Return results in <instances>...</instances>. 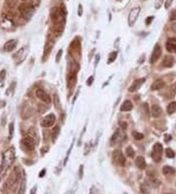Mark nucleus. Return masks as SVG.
Wrapping results in <instances>:
<instances>
[{
    "label": "nucleus",
    "instance_id": "1",
    "mask_svg": "<svg viewBox=\"0 0 176 194\" xmlns=\"http://www.w3.org/2000/svg\"><path fill=\"white\" fill-rule=\"evenodd\" d=\"M15 160V148L10 147L2 154V163L0 166V178H2L3 175L7 172L8 169L13 165Z\"/></svg>",
    "mask_w": 176,
    "mask_h": 194
},
{
    "label": "nucleus",
    "instance_id": "2",
    "mask_svg": "<svg viewBox=\"0 0 176 194\" xmlns=\"http://www.w3.org/2000/svg\"><path fill=\"white\" fill-rule=\"evenodd\" d=\"M20 179H21V172L19 168L17 167L14 170V172L10 175L8 179L6 180L4 188H6V189H8V190H14L18 184V182L20 181Z\"/></svg>",
    "mask_w": 176,
    "mask_h": 194
},
{
    "label": "nucleus",
    "instance_id": "3",
    "mask_svg": "<svg viewBox=\"0 0 176 194\" xmlns=\"http://www.w3.org/2000/svg\"><path fill=\"white\" fill-rule=\"evenodd\" d=\"M65 16H66V12L62 11L61 8L55 7L51 10V18L52 21L56 24L57 27H64L65 24Z\"/></svg>",
    "mask_w": 176,
    "mask_h": 194
},
{
    "label": "nucleus",
    "instance_id": "4",
    "mask_svg": "<svg viewBox=\"0 0 176 194\" xmlns=\"http://www.w3.org/2000/svg\"><path fill=\"white\" fill-rule=\"evenodd\" d=\"M19 11L23 18H25L26 20H29L34 14V7L29 3H23L19 6Z\"/></svg>",
    "mask_w": 176,
    "mask_h": 194
},
{
    "label": "nucleus",
    "instance_id": "5",
    "mask_svg": "<svg viewBox=\"0 0 176 194\" xmlns=\"http://www.w3.org/2000/svg\"><path fill=\"white\" fill-rule=\"evenodd\" d=\"M162 152H163V147L162 144L161 143H156L153 146V151H152V158L156 163L161 162V156H162Z\"/></svg>",
    "mask_w": 176,
    "mask_h": 194
},
{
    "label": "nucleus",
    "instance_id": "6",
    "mask_svg": "<svg viewBox=\"0 0 176 194\" xmlns=\"http://www.w3.org/2000/svg\"><path fill=\"white\" fill-rule=\"evenodd\" d=\"M113 160L114 162L119 165V166L123 167L125 165V157L123 155V153L120 150H115L113 153Z\"/></svg>",
    "mask_w": 176,
    "mask_h": 194
},
{
    "label": "nucleus",
    "instance_id": "7",
    "mask_svg": "<svg viewBox=\"0 0 176 194\" xmlns=\"http://www.w3.org/2000/svg\"><path fill=\"white\" fill-rule=\"evenodd\" d=\"M140 11H141V8L140 7H134L131 9V11L129 12V14H128V25L132 27L135 22H136L137 20V18L140 14Z\"/></svg>",
    "mask_w": 176,
    "mask_h": 194
},
{
    "label": "nucleus",
    "instance_id": "8",
    "mask_svg": "<svg viewBox=\"0 0 176 194\" xmlns=\"http://www.w3.org/2000/svg\"><path fill=\"white\" fill-rule=\"evenodd\" d=\"M56 122V116L54 114H49L47 115L44 119L41 122V126L43 127H50L54 125V123Z\"/></svg>",
    "mask_w": 176,
    "mask_h": 194
},
{
    "label": "nucleus",
    "instance_id": "9",
    "mask_svg": "<svg viewBox=\"0 0 176 194\" xmlns=\"http://www.w3.org/2000/svg\"><path fill=\"white\" fill-rule=\"evenodd\" d=\"M21 146L26 151H32L34 149V141L31 137H25L22 140Z\"/></svg>",
    "mask_w": 176,
    "mask_h": 194
},
{
    "label": "nucleus",
    "instance_id": "10",
    "mask_svg": "<svg viewBox=\"0 0 176 194\" xmlns=\"http://www.w3.org/2000/svg\"><path fill=\"white\" fill-rule=\"evenodd\" d=\"M161 45L160 44H157L156 46H155V48H154V51H153V53H152V56H151V63L152 64H154V63H156L158 59L161 58Z\"/></svg>",
    "mask_w": 176,
    "mask_h": 194
},
{
    "label": "nucleus",
    "instance_id": "11",
    "mask_svg": "<svg viewBox=\"0 0 176 194\" xmlns=\"http://www.w3.org/2000/svg\"><path fill=\"white\" fill-rule=\"evenodd\" d=\"M35 95H36V97L39 100H41V101L46 103V104L51 103V98H50V96L44 90H42V89H37L36 92H35Z\"/></svg>",
    "mask_w": 176,
    "mask_h": 194
},
{
    "label": "nucleus",
    "instance_id": "12",
    "mask_svg": "<svg viewBox=\"0 0 176 194\" xmlns=\"http://www.w3.org/2000/svg\"><path fill=\"white\" fill-rule=\"evenodd\" d=\"M144 81H145V79H140V80H134L133 81V84L129 86L128 88V91L129 92H135L136 90H138L139 88L142 86V84H144Z\"/></svg>",
    "mask_w": 176,
    "mask_h": 194
},
{
    "label": "nucleus",
    "instance_id": "13",
    "mask_svg": "<svg viewBox=\"0 0 176 194\" xmlns=\"http://www.w3.org/2000/svg\"><path fill=\"white\" fill-rule=\"evenodd\" d=\"M166 50L168 52H176V38H168L166 41Z\"/></svg>",
    "mask_w": 176,
    "mask_h": 194
},
{
    "label": "nucleus",
    "instance_id": "14",
    "mask_svg": "<svg viewBox=\"0 0 176 194\" xmlns=\"http://www.w3.org/2000/svg\"><path fill=\"white\" fill-rule=\"evenodd\" d=\"M17 40L16 39H11L9 41H7L5 44H4V50L5 51H7V52H11V51H13L15 48H16V46H17Z\"/></svg>",
    "mask_w": 176,
    "mask_h": 194
},
{
    "label": "nucleus",
    "instance_id": "15",
    "mask_svg": "<svg viewBox=\"0 0 176 194\" xmlns=\"http://www.w3.org/2000/svg\"><path fill=\"white\" fill-rule=\"evenodd\" d=\"M173 64H174V59H173L172 56H169V55H166V57H164L163 60H162V63H161L162 66L166 67V68L172 67Z\"/></svg>",
    "mask_w": 176,
    "mask_h": 194
},
{
    "label": "nucleus",
    "instance_id": "16",
    "mask_svg": "<svg viewBox=\"0 0 176 194\" xmlns=\"http://www.w3.org/2000/svg\"><path fill=\"white\" fill-rule=\"evenodd\" d=\"M151 113H152V116L154 118H158V117H161V115L162 113V110H161V108L160 107V106L155 104V105L152 106Z\"/></svg>",
    "mask_w": 176,
    "mask_h": 194
},
{
    "label": "nucleus",
    "instance_id": "17",
    "mask_svg": "<svg viewBox=\"0 0 176 194\" xmlns=\"http://www.w3.org/2000/svg\"><path fill=\"white\" fill-rule=\"evenodd\" d=\"M164 84H166L164 80H157L156 81L153 82V84L151 86V89L152 90H160V89H161V88L164 86Z\"/></svg>",
    "mask_w": 176,
    "mask_h": 194
},
{
    "label": "nucleus",
    "instance_id": "18",
    "mask_svg": "<svg viewBox=\"0 0 176 194\" xmlns=\"http://www.w3.org/2000/svg\"><path fill=\"white\" fill-rule=\"evenodd\" d=\"M132 109H133V104L131 103V101H129V100H125L120 106L121 112H128V111H131Z\"/></svg>",
    "mask_w": 176,
    "mask_h": 194
},
{
    "label": "nucleus",
    "instance_id": "19",
    "mask_svg": "<svg viewBox=\"0 0 176 194\" xmlns=\"http://www.w3.org/2000/svg\"><path fill=\"white\" fill-rule=\"evenodd\" d=\"M121 140H122V135L120 134V131H119V129H117V131L114 133L113 137H111V145H113L114 143H119V142H120Z\"/></svg>",
    "mask_w": 176,
    "mask_h": 194
},
{
    "label": "nucleus",
    "instance_id": "20",
    "mask_svg": "<svg viewBox=\"0 0 176 194\" xmlns=\"http://www.w3.org/2000/svg\"><path fill=\"white\" fill-rule=\"evenodd\" d=\"M135 165H136V167L140 170H144L146 168V161H145V158L142 157V156H139L137 157L136 161H135Z\"/></svg>",
    "mask_w": 176,
    "mask_h": 194
},
{
    "label": "nucleus",
    "instance_id": "21",
    "mask_svg": "<svg viewBox=\"0 0 176 194\" xmlns=\"http://www.w3.org/2000/svg\"><path fill=\"white\" fill-rule=\"evenodd\" d=\"M59 134H60V127L57 126V127H55L54 129H53V132H52V141L53 142H55V141L57 140Z\"/></svg>",
    "mask_w": 176,
    "mask_h": 194
},
{
    "label": "nucleus",
    "instance_id": "22",
    "mask_svg": "<svg viewBox=\"0 0 176 194\" xmlns=\"http://www.w3.org/2000/svg\"><path fill=\"white\" fill-rule=\"evenodd\" d=\"M162 174L163 175H173L175 174V170L172 168V167H169V166H166V167H163L162 169Z\"/></svg>",
    "mask_w": 176,
    "mask_h": 194
},
{
    "label": "nucleus",
    "instance_id": "23",
    "mask_svg": "<svg viewBox=\"0 0 176 194\" xmlns=\"http://www.w3.org/2000/svg\"><path fill=\"white\" fill-rule=\"evenodd\" d=\"M166 111H167V113L169 115H171V114L174 113V112H176V102L169 103L168 106H167V108H166Z\"/></svg>",
    "mask_w": 176,
    "mask_h": 194
},
{
    "label": "nucleus",
    "instance_id": "24",
    "mask_svg": "<svg viewBox=\"0 0 176 194\" xmlns=\"http://www.w3.org/2000/svg\"><path fill=\"white\" fill-rule=\"evenodd\" d=\"M150 181H151V183L153 184V186H155V187H157L158 185L161 184V181L158 180L155 175H150Z\"/></svg>",
    "mask_w": 176,
    "mask_h": 194
},
{
    "label": "nucleus",
    "instance_id": "25",
    "mask_svg": "<svg viewBox=\"0 0 176 194\" xmlns=\"http://www.w3.org/2000/svg\"><path fill=\"white\" fill-rule=\"evenodd\" d=\"M116 56H117V52L116 51L111 52L110 55H109V59H108V64H111V63H113L114 61H115Z\"/></svg>",
    "mask_w": 176,
    "mask_h": 194
},
{
    "label": "nucleus",
    "instance_id": "26",
    "mask_svg": "<svg viewBox=\"0 0 176 194\" xmlns=\"http://www.w3.org/2000/svg\"><path fill=\"white\" fill-rule=\"evenodd\" d=\"M125 152H126V155H127L129 158H133V157L135 156V152H134V149L132 148L131 146H128V147H126Z\"/></svg>",
    "mask_w": 176,
    "mask_h": 194
},
{
    "label": "nucleus",
    "instance_id": "27",
    "mask_svg": "<svg viewBox=\"0 0 176 194\" xmlns=\"http://www.w3.org/2000/svg\"><path fill=\"white\" fill-rule=\"evenodd\" d=\"M133 137L136 140H141V139L144 138V134L140 133V132H137V131H134L133 132Z\"/></svg>",
    "mask_w": 176,
    "mask_h": 194
},
{
    "label": "nucleus",
    "instance_id": "28",
    "mask_svg": "<svg viewBox=\"0 0 176 194\" xmlns=\"http://www.w3.org/2000/svg\"><path fill=\"white\" fill-rule=\"evenodd\" d=\"M166 155L167 158H174V152L172 149H170V148H166Z\"/></svg>",
    "mask_w": 176,
    "mask_h": 194
},
{
    "label": "nucleus",
    "instance_id": "29",
    "mask_svg": "<svg viewBox=\"0 0 176 194\" xmlns=\"http://www.w3.org/2000/svg\"><path fill=\"white\" fill-rule=\"evenodd\" d=\"M54 105H55V107L57 109H60L61 102H60V100H59V97H58L57 94H55V95H54Z\"/></svg>",
    "mask_w": 176,
    "mask_h": 194
},
{
    "label": "nucleus",
    "instance_id": "30",
    "mask_svg": "<svg viewBox=\"0 0 176 194\" xmlns=\"http://www.w3.org/2000/svg\"><path fill=\"white\" fill-rule=\"evenodd\" d=\"M52 47H53V43H52V42H50V41H48V42L46 43V45H45V48H44V50H46V55L48 54V53L50 52V50L52 49Z\"/></svg>",
    "mask_w": 176,
    "mask_h": 194
},
{
    "label": "nucleus",
    "instance_id": "31",
    "mask_svg": "<svg viewBox=\"0 0 176 194\" xmlns=\"http://www.w3.org/2000/svg\"><path fill=\"white\" fill-rule=\"evenodd\" d=\"M5 75H6V72L4 70H2L1 72H0V84H3V81L5 80Z\"/></svg>",
    "mask_w": 176,
    "mask_h": 194
},
{
    "label": "nucleus",
    "instance_id": "32",
    "mask_svg": "<svg viewBox=\"0 0 176 194\" xmlns=\"http://www.w3.org/2000/svg\"><path fill=\"white\" fill-rule=\"evenodd\" d=\"M13 129H14V123H11L10 126H9V131H10V133H9V139L12 138V134H13Z\"/></svg>",
    "mask_w": 176,
    "mask_h": 194
},
{
    "label": "nucleus",
    "instance_id": "33",
    "mask_svg": "<svg viewBox=\"0 0 176 194\" xmlns=\"http://www.w3.org/2000/svg\"><path fill=\"white\" fill-rule=\"evenodd\" d=\"M62 54H63V50H59V52L57 53V56H56V62L59 63L61 60V57H62Z\"/></svg>",
    "mask_w": 176,
    "mask_h": 194
},
{
    "label": "nucleus",
    "instance_id": "34",
    "mask_svg": "<svg viewBox=\"0 0 176 194\" xmlns=\"http://www.w3.org/2000/svg\"><path fill=\"white\" fill-rule=\"evenodd\" d=\"M25 188H26V182L23 180L22 182V185H21V189H20V194H23L25 193Z\"/></svg>",
    "mask_w": 176,
    "mask_h": 194
},
{
    "label": "nucleus",
    "instance_id": "35",
    "mask_svg": "<svg viewBox=\"0 0 176 194\" xmlns=\"http://www.w3.org/2000/svg\"><path fill=\"white\" fill-rule=\"evenodd\" d=\"M172 2H173V0H166V4H164V8H166V9H168V8L170 7V6H171Z\"/></svg>",
    "mask_w": 176,
    "mask_h": 194
},
{
    "label": "nucleus",
    "instance_id": "36",
    "mask_svg": "<svg viewBox=\"0 0 176 194\" xmlns=\"http://www.w3.org/2000/svg\"><path fill=\"white\" fill-rule=\"evenodd\" d=\"M170 20L173 21V20H176V10L172 11L171 15H170Z\"/></svg>",
    "mask_w": 176,
    "mask_h": 194
},
{
    "label": "nucleus",
    "instance_id": "37",
    "mask_svg": "<svg viewBox=\"0 0 176 194\" xmlns=\"http://www.w3.org/2000/svg\"><path fill=\"white\" fill-rule=\"evenodd\" d=\"M93 80H94V78L91 75V76H89V79H88V80H87V85H91L92 84V82H93Z\"/></svg>",
    "mask_w": 176,
    "mask_h": 194
},
{
    "label": "nucleus",
    "instance_id": "38",
    "mask_svg": "<svg viewBox=\"0 0 176 194\" xmlns=\"http://www.w3.org/2000/svg\"><path fill=\"white\" fill-rule=\"evenodd\" d=\"M162 1H163V0H157V3L156 6H155L156 9H160V7L161 6V2H162Z\"/></svg>",
    "mask_w": 176,
    "mask_h": 194
},
{
    "label": "nucleus",
    "instance_id": "39",
    "mask_svg": "<svg viewBox=\"0 0 176 194\" xmlns=\"http://www.w3.org/2000/svg\"><path fill=\"white\" fill-rule=\"evenodd\" d=\"M153 19H154V17H149V18H147V20H146V24H147V25H150V24H151V22L153 21Z\"/></svg>",
    "mask_w": 176,
    "mask_h": 194
},
{
    "label": "nucleus",
    "instance_id": "40",
    "mask_svg": "<svg viewBox=\"0 0 176 194\" xmlns=\"http://www.w3.org/2000/svg\"><path fill=\"white\" fill-rule=\"evenodd\" d=\"M171 91H172V94H173V95H175V94H176V82L172 85V87H171Z\"/></svg>",
    "mask_w": 176,
    "mask_h": 194
},
{
    "label": "nucleus",
    "instance_id": "41",
    "mask_svg": "<svg viewBox=\"0 0 176 194\" xmlns=\"http://www.w3.org/2000/svg\"><path fill=\"white\" fill-rule=\"evenodd\" d=\"M144 109H145V112H146V114L147 115H149V110H148V104L145 103L144 104Z\"/></svg>",
    "mask_w": 176,
    "mask_h": 194
},
{
    "label": "nucleus",
    "instance_id": "42",
    "mask_svg": "<svg viewBox=\"0 0 176 194\" xmlns=\"http://www.w3.org/2000/svg\"><path fill=\"white\" fill-rule=\"evenodd\" d=\"M78 15H79V16L82 15V6H81V5L78 6Z\"/></svg>",
    "mask_w": 176,
    "mask_h": 194
},
{
    "label": "nucleus",
    "instance_id": "43",
    "mask_svg": "<svg viewBox=\"0 0 176 194\" xmlns=\"http://www.w3.org/2000/svg\"><path fill=\"white\" fill-rule=\"evenodd\" d=\"M46 173V170H41V172H40V174H39V176H40V178H42V176H43V175Z\"/></svg>",
    "mask_w": 176,
    "mask_h": 194
},
{
    "label": "nucleus",
    "instance_id": "44",
    "mask_svg": "<svg viewBox=\"0 0 176 194\" xmlns=\"http://www.w3.org/2000/svg\"><path fill=\"white\" fill-rule=\"evenodd\" d=\"M99 59H100V55H97V56H96V61H95V66H97V64H98Z\"/></svg>",
    "mask_w": 176,
    "mask_h": 194
},
{
    "label": "nucleus",
    "instance_id": "45",
    "mask_svg": "<svg viewBox=\"0 0 176 194\" xmlns=\"http://www.w3.org/2000/svg\"><path fill=\"white\" fill-rule=\"evenodd\" d=\"M79 178H82V166H80V170H79Z\"/></svg>",
    "mask_w": 176,
    "mask_h": 194
},
{
    "label": "nucleus",
    "instance_id": "46",
    "mask_svg": "<svg viewBox=\"0 0 176 194\" xmlns=\"http://www.w3.org/2000/svg\"><path fill=\"white\" fill-rule=\"evenodd\" d=\"M166 194H170V193H166Z\"/></svg>",
    "mask_w": 176,
    "mask_h": 194
}]
</instances>
